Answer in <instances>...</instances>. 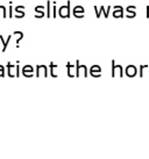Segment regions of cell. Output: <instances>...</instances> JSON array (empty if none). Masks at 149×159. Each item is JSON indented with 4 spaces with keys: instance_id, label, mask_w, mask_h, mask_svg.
Listing matches in <instances>:
<instances>
[{
    "instance_id": "27",
    "label": "cell",
    "mask_w": 149,
    "mask_h": 159,
    "mask_svg": "<svg viewBox=\"0 0 149 159\" xmlns=\"http://www.w3.org/2000/svg\"><path fill=\"white\" fill-rule=\"evenodd\" d=\"M25 15H26V13H25V12H21V13H15V18L21 19V18H23Z\"/></svg>"
},
{
    "instance_id": "9",
    "label": "cell",
    "mask_w": 149,
    "mask_h": 159,
    "mask_svg": "<svg viewBox=\"0 0 149 159\" xmlns=\"http://www.w3.org/2000/svg\"><path fill=\"white\" fill-rule=\"evenodd\" d=\"M66 73H68V77L74 78L76 77V65L74 66L71 63H66Z\"/></svg>"
},
{
    "instance_id": "13",
    "label": "cell",
    "mask_w": 149,
    "mask_h": 159,
    "mask_svg": "<svg viewBox=\"0 0 149 159\" xmlns=\"http://www.w3.org/2000/svg\"><path fill=\"white\" fill-rule=\"evenodd\" d=\"M56 67H57V65L55 64V63L50 62V64H49V69H50V75H51V77H53V78H57V75L55 73Z\"/></svg>"
},
{
    "instance_id": "3",
    "label": "cell",
    "mask_w": 149,
    "mask_h": 159,
    "mask_svg": "<svg viewBox=\"0 0 149 159\" xmlns=\"http://www.w3.org/2000/svg\"><path fill=\"white\" fill-rule=\"evenodd\" d=\"M123 73H125V70H123V67L121 65H117L114 61H112V77L115 78L117 75L120 77V78H123Z\"/></svg>"
},
{
    "instance_id": "10",
    "label": "cell",
    "mask_w": 149,
    "mask_h": 159,
    "mask_svg": "<svg viewBox=\"0 0 149 159\" xmlns=\"http://www.w3.org/2000/svg\"><path fill=\"white\" fill-rule=\"evenodd\" d=\"M113 18H115V19L123 18V8L121 6H114Z\"/></svg>"
},
{
    "instance_id": "6",
    "label": "cell",
    "mask_w": 149,
    "mask_h": 159,
    "mask_svg": "<svg viewBox=\"0 0 149 159\" xmlns=\"http://www.w3.org/2000/svg\"><path fill=\"white\" fill-rule=\"evenodd\" d=\"M48 75V67L46 65H37L36 66V77H47Z\"/></svg>"
},
{
    "instance_id": "25",
    "label": "cell",
    "mask_w": 149,
    "mask_h": 159,
    "mask_svg": "<svg viewBox=\"0 0 149 159\" xmlns=\"http://www.w3.org/2000/svg\"><path fill=\"white\" fill-rule=\"evenodd\" d=\"M9 4H11V6H9V14H8V16H9V18H13V6H12V1H9Z\"/></svg>"
},
{
    "instance_id": "17",
    "label": "cell",
    "mask_w": 149,
    "mask_h": 159,
    "mask_svg": "<svg viewBox=\"0 0 149 159\" xmlns=\"http://www.w3.org/2000/svg\"><path fill=\"white\" fill-rule=\"evenodd\" d=\"M149 69L148 65H141L140 66V77L142 78V77H145L146 72H147V70Z\"/></svg>"
},
{
    "instance_id": "26",
    "label": "cell",
    "mask_w": 149,
    "mask_h": 159,
    "mask_svg": "<svg viewBox=\"0 0 149 159\" xmlns=\"http://www.w3.org/2000/svg\"><path fill=\"white\" fill-rule=\"evenodd\" d=\"M5 77V66L4 65H0V78Z\"/></svg>"
},
{
    "instance_id": "5",
    "label": "cell",
    "mask_w": 149,
    "mask_h": 159,
    "mask_svg": "<svg viewBox=\"0 0 149 159\" xmlns=\"http://www.w3.org/2000/svg\"><path fill=\"white\" fill-rule=\"evenodd\" d=\"M125 73H126L128 78H133V77H135L137 75V67L135 65H128L125 69Z\"/></svg>"
},
{
    "instance_id": "19",
    "label": "cell",
    "mask_w": 149,
    "mask_h": 159,
    "mask_svg": "<svg viewBox=\"0 0 149 159\" xmlns=\"http://www.w3.org/2000/svg\"><path fill=\"white\" fill-rule=\"evenodd\" d=\"M22 72H34V67L31 65H25L22 67Z\"/></svg>"
},
{
    "instance_id": "21",
    "label": "cell",
    "mask_w": 149,
    "mask_h": 159,
    "mask_svg": "<svg viewBox=\"0 0 149 159\" xmlns=\"http://www.w3.org/2000/svg\"><path fill=\"white\" fill-rule=\"evenodd\" d=\"M53 18H56L57 15H58V11H57V7H56V1H54V8H53Z\"/></svg>"
},
{
    "instance_id": "14",
    "label": "cell",
    "mask_w": 149,
    "mask_h": 159,
    "mask_svg": "<svg viewBox=\"0 0 149 159\" xmlns=\"http://www.w3.org/2000/svg\"><path fill=\"white\" fill-rule=\"evenodd\" d=\"M13 35L14 36H18V39H17V47H19V43H20V41L23 40V33L22 31H14L13 33Z\"/></svg>"
},
{
    "instance_id": "15",
    "label": "cell",
    "mask_w": 149,
    "mask_h": 159,
    "mask_svg": "<svg viewBox=\"0 0 149 159\" xmlns=\"http://www.w3.org/2000/svg\"><path fill=\"white\" fill-rule=\"evenodd\" d=\"M90 73H101V67L99 65H92L90 67Z\"/></svg>"
},
{
    "instance_id": "28",
    "label": "cell",
    "mask_w": 149,
    "mask_h": 159,
    "mask_svg": "<svg viewBox=\"0 0 149 159\" xmlns=\"http://www.w3.org/2000/svg\"><path fill=\"white\" fill-rule=\"evenodd\" d=\"M20 75V66H19V62L17 63V78Z\"/></svg>"
},
{
    "instance_id": "29",
    "label": "cell",
    "mask_w": 149,
    "mask_h": 159,
    "mask_svg": "<svg viewBox=\"0 0 149 159\" xmlns=\"http://www.w3.org/2000/svg\"><path fill=\"white\" fill-rule=\"evenodd\" d=\"M90 75H92L93 78H99V77H101V73H90Z\"/></svg>"
},
{
    "instance_id": "20",
    "label": "cell",
    "mask_w": 149,
    "mask_h": 159,
    "mask_svg": "<svg viewBox=\"0 0 149 159\" xmlns=\"http://www.w3.org/2000/svg\"><path fill=\"white\" fill-rule=\"evenodd\" d=\"M25 9H26L25 6H17V7L14 8V12H15V13H21V12H23Z\"/></svg>"
},
{
    "instance_id": "7",
    "label": "cell",
    "mask_w": 149,
    "mask_h": 159,
    "mask_svg": "<svg viewBox=\"0 0 149 159\" xmlns=\"http://www.w3.org/2000/svg\"><path fill=\"white\" fill-rule=\"evenodd\" d=\"M84 9L83 6H76L74 9H72V14H74V18H79V19H83L84 18Z\"/></svg>"
},
{
    "instance_id": "12",
    "label": "cell",
    "mask_w": 149,
    "mask_h": 159,
    "mask_svg": "<svg viewBox=\"0 0 149 159\" xmlns=\"http://www.w3.org/2000/svg\"><path fill=\"white\" fill-rule=\"evenodd\" d=\"M11 39H12V35H9L6 40H5L2 36L0 35V41L2 42V52H5L6 51V49H7V45H8V43H9V41H11Z\"/></svg>"
},
{
    "instance_id": "4",
    "label": "cell",
    "mask_w": 149,
    "mask_h": 159,
    "mask_svg": "<svg viewBox=\"0 0 149 159\" xmlns=\"http://www.w3.org/2000/svg\"><path fill=\"white\" fill-rule=\"evenodd\" d=\"M110 9H111V6H107V11L105 9V7L104 6H101L100 9H99V12H98V7L97 6H94V11H96V16L97 19H99L101 16V14H104V16H105L106 19L108 18V13H110Z\"/></svg>"
},
{
    "instance_id": "1",
    "label": "cell",
    "mask_w": 149,
    "mask_h": 159,
    "mask_svg": "<svg viewBox=\"0 0 149 159\" xmlns=\"http://www.w3.org/2000/svg\"><path fill=\"white\" fill-rule=\"evenodd\" d=\"M58 16L62 19L70 18V0L66 1V5H63L58 8Z\"/></svg>"
},
{
    "instance_id": "16",
    "label": "cell",
    "mask_w": 149,
    "mask_h": 159,
    "mask_svg": "<svg viewBox=\"0 0 149 159\" xmlns=\"http://www.w3.org/2000/svg\"><path fill=\"white\" fill-rule=\"evenodd\" d=\"M47 18L48 19H50L51 18V1L50 0H48L47 1Z\"/></svg>"
},
{
    "instance_id": "22",
    "label": "cell",
    "mask_w": 149,
    "mask_h": 159,
    "mask_svg": "<svg viewBox=\"0 0 149 159\" xmlns=\"http://www.w3.org/2000/svg\"><path fill=\"white\" fill-rule=\"evenodd\" d=\"M35 12L36 13H42V12H44V6H36Z\"/></svg>"
},
{
    "instance_id": "2",
    "label": "cell",
    "mask_w": 149,
    "mask_h": 159,
    "mask_svg": "<svg viewBox=\"0 0 149 159\" xmlns=\"http://www.w3.org/2000/svg\"><path fill=\"white\" fill-rule=\"evenodd\" d=\"M89 75L88 72V67L86 65H82V64H79V61L77 59L76 61V77H80V75H83L84 78H86Z\"/></svg>"
},
{
    "instance_id": "24",
    "label": "cell",
    "mask_w": 149,
    "mask_h": 159,
    "mask_svg": "<svg viewBox=\"0 0 149 159\" xmlns=\"http://www.w3.org/2000/svg\"><path fill=\"white\" fill-rule=\"evenodd\" d=\"M23 75L26 77V78H31V77H34V72H22Z\"/></svg>"
},
{
    "instance_id": "18",
    "label": "cell",
    "mask_w": 149,
    "mask_h": 159,
    "mask_svg": "<svg viewBox=\"0 0 149 159\" xmlns=\"http://www.w3.org/2000/svg\"><path fill=\"white\" fill-rule=\"evenodd\" d=\"M0 13L2 15V18H7V9L2 5H0Z\"/></svg>"
},
{
    "instance_id": "11",
    "label": "cell",
    "mask_w": 149,
    "mask_h": 159,
    "mask_svg": "<svg viewBox=\"0 0 149 159\" xmlns=\"http://www.w3.org/2000/svg\"><path fill=\"white\" fill-rule=\"evenodd\" d=\"M136 7L135 6H128L127 8H126V16L128 19H132V18H135L136 16Z\"/></svg>"
},
{
    "instance_id": "30",
    "label": "cell",
    "mask_w": 149,
    "mask_h": 159,
    "mask_svg": "<svg viewBox=\"0 0 149 159\" xmlns=\"http://www.w3.org/2000/svg\"><path fill=\"white\" fill-rule=\"evenodd\" d=\"M147 18L149 19V6H147Z\"/></svg>"
},
{
    "instance_id": "8",
    "label": "cell",
    "mask_w": 149,
    "mask_h": 159,
    "mask_svg": "<svg viewBox=\"0 0 149 159\" xmlns=\"http://www.w3.org/2000/svg\"><path fill=\"white\" fill-rule=\"evenodd\" d=\"M7 73H8V77H11V78L17 77V65L12 64L11 62L7 63Z\"/></svg>"
},
{
    "instance_id": "23",
    "label": "cell",
    "mask_w": 149,
    "mask_h": 159,
    "mask_svg": "<svg viewBox=\"0 0 149 159\" xmlns=\"http://www.w3.org/2000/svg\"><path fill=\"white\" fill-rule=\"evenodd\" d=\"M43 16H47V13H46V12H42V13H36L35 14V18L36 19H41V18H43Z\"/></svg>"
}]
</instances>
